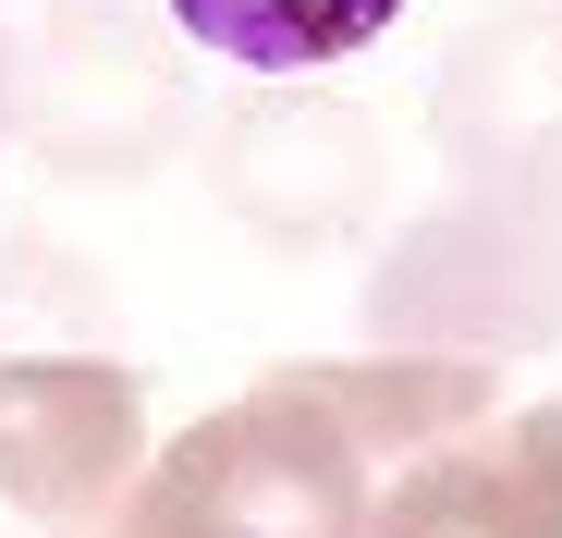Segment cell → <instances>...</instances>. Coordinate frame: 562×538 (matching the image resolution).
Listing matches in <instances>:
<instances>
[{"label": "cell", "mask_w": 562, "mask_h": 538, "mask_svg": "<svg viewBox=\"0 0 562 538\" xmlns=\"http://www.w3.org/2000/svg\"><path fill=\"white\" fill-rule=\"evenodd\" d=\"M562 330V159L550 123L490 147L452 123V197L367 269V355H538Z\"/></svg>", "instance_id": "1"}, {"label": "cell", "mask_w": 562, "mask_h": 538, "mask_svg": "<svg viewBox=\"0 0 562 538\" xmlns=\"http://www.w3.org/2000/svg\"><path fill=\"white\" fill-rule=\"evenodd\" d=\"M367 514H380V453L306 368H269L245 404L147 453V478L86 538H367Z\"/></svg>", "instance_id": "2"}, {"label": "cell", "mask_w": 562, "mask_h": 538, "mask_svg": "<svg viewBox=\"0 0 562 538\" xmlns=\"http://www.w3.org/2000/svg\"><path fill=\"white\" fill-rule=\"evenodd\" d=\"M147 478V380L111 355H0V490L25 526L86 538Z\"/></svg>", "instance_id": "3"}, {"label": "cell", "mask_w": 562, "mask_h": 538, "mask_svg": "<svg viewBox=\"0 0 562 538\" xmlns=\"http://www.w3.org/2000/svg\"><path fill=\"white\" fill-rule=\"evenodd\" d=\"M209 171L245 233L269 245H318L342 233L367 197H380V135H367L342 99H306V86H257V99L209 135Z\"/></svg>", "instance_id": "4"}, {"label": "cell", "mask_w": 562, "mask_h": 538, "mask_svg": "<svg viewBox=\"0 0 562 538\" xmlns=\"http://www.w3.org/2000/svg\"><path fill=\"white\" fill-rule=\"evenodd\" d=\"M367 538H562V404H514L392 466Z\"/></svg>", "instance_id": "5"}, {"label": "cell", "mask_w": 562, "mask_h": 538, "mask_svg": "<svg viewBox=\"0 0 562 538\" xmlns=\"http://www.w3.org/2000/svg\"><path fill=\"white\" fill-rule=\"evenodd\" d=\"M111 99L171 123L183 135V74H171V37L111 13V0H61L25 49V111H37V147L49 171H135V147L111 135Z\"/></svg>", "instance_id": "6"}, {"label": "cell", "mask_w": 562, "mask_h": 538, "mask_svg": "<svg viewBox=\"0 0 562 538\" xmlns=\"http://www.w3.org/2000/svg\"><path fill=\"white\" fill-rule=\"evenodd\" d=\"M404 25V0H171V37L221 49L233 74L257 86H294V74H330L355 49H380Z\"/></svg>", "instance_id": "7"}, {"label": "cell", "mask_w": 562, "mask_h": 538, "mask_svg": "<svg viewBox=\"0 0 562 538\" xmlns=\"http://www.w3.org/2000/svg\"><path fill=\"white\" fill-rule=\"evenodd\" d=\"M37 257V233H0V318H13V269Z\"/></svg>", "instance_id": "8"}, {"label": "cell", "mask_w": 562, "mask_h": 538, "mask_svg": "<svg viewBox=\"0 0 562 538\" xmlns=\"http://www.w3.org/2000/svg\"><path fill=\"white\" fill-rule=\"evenodd\" d=\"M0 147H13V25H0Z\"/></svg>", "instance_id": "9"}, {"label": "cell", "mask_w": 562, "mask_h": 538, "mask_svg": "<svg viewBox=\"0 0 562 538\" xmlns=\"http://www.w3.org/2000/svg\"><path fill=\"white\" fill-rule=\"evenodd\" d=\"M0 514H13V490H0Z\"/></svg>", "instance_id": "10"}]
</instances>
